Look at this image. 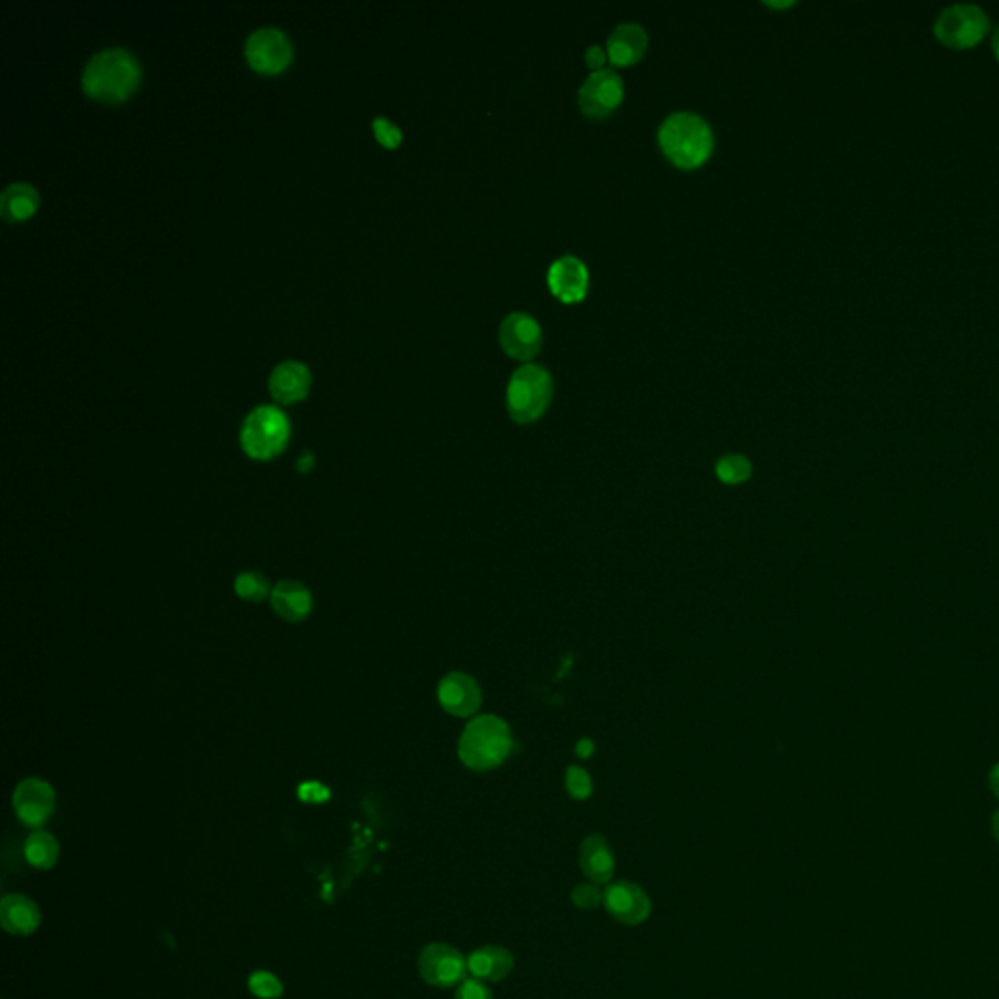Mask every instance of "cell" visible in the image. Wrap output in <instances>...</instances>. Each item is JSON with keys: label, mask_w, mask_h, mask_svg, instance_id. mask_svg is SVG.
<instances>
[{"label": "cell", "mask_w": 999, "mask_h": 999, "mask_svg": "<svg viewBox=\"0 0 999 999\" xmlns=\"http://www.w3.org/2000/svg\"><path fill=\"white\" fill-rule=\"evenodd\" d=\"M40 204V196L32 184H10L0 196V214L9 221H22L32 216Z\"/></svg>", "instance_id": "44dd1931"}, {"label": "cell", "mask_w": 999, "mask_h": 999, "mask_svg": "<svg viewBox=\"0 0 999 999\" xmlns=\"http://www.w3.org/2000/svg\"><path fill=\"white\" fill-rule=\"evenodd\" d=\"M373 132L377 135V139L387 147H398L403 141V132L393 122H388L387 117H375Z\"/></svg>", "instance_id": "83f0119b"}, {"label": "cell", "mask_w": 999, "mask_h": 999, "mask_svg": "<svg viewBox=\"0 0 999 999\" xmlns=\"http://www.w3.org/2000/svg\"><path fill=\"white\" fill-rule=\"evenodd\" d=\"M418 970L424 982L436 988H454L467 980V958L446 943H431L418 957Z\"/></svg>", "instance_id": "52a82bcc"}, {"label": "cell", "mask_w": 999, "mask_h": 999, "mask_svg": "<svg viewBox=\"0 0 999 999\" xmlns=\"http://www.w3.org/2000/svg\"><path fill=\"white\" fill-rule=\"evenodd\" d=\"M547 281H549V290H551L554 298L562 301V303L574 305V303L584 301V298L587 295L590 272H587L586 264L580 258L562 257L559 260H554L551 268H549Z\"/></svg>", "instance_id": "4fadbf2b"}, {"label": "cell", "mask_w": 999, "mask_h": 999, "mask_svg": "<svg viewBox=\"0 0 999 999\" xmlns=\"http://www.w3.org/2000/svg\"><path fill=\"white\" fill-rule=\"evenodd\" d=\"M137 59L124 48H108L94 53L84 66L83 86L92 98L119 102L139 83Z\"/></svg>", "instance_id": "3957f363"}, {"label": "cell", "mask_w": 999, "mask_h": 999, "mask_svg": "<svg viewBox=\"0 0 999 999\" xmlns=\"http://www.w3.org/2000/svg\"><path fill=\"white\" fill-rule=\"evenodd\" d=\"M513 955L504 947L498 945H487L480 949L472 950L467 958V968L471 978L482 980V982H500L510 976L513 970Z\"/></svg>", "instance_id": "e0dca14e"}, {"label": "cell", "mask_w": 999, "mask_h": 999, "mask_svg": "<svg viewBox=\"0 0 999 999\" xmlns=\"http://www.w3.org/2000/svg\"><path fill=\"white\" fill-rule=\"evenodd\" d=\"M595 746L590 738H582L579 743H576V753H579V758L582 760H587V758H592V753H594Z\"/></svg>", "instance_id": "1f68e13d"}, {"label": "cell", "mask_w": 999, "mask_h": 999, "mask_svg": "<svg viewBox=\"0 0 999 999\" xmlns=\"http://www.w3.org/2000/svg\"><path fill=\"white\" fill-rule=\"evenodd\" d=\"M623 96H625V86H623L621 76L613 69H603V71L587 76L584 84L580 86V110L587 117L602 119V117L612 116L613 112L620 108Z\"/></svg>", "instance_id": "ba28073f"}, {"label": "cell", "mask_w": 999, "mask_h": 999, "mask_svg": "<svg viewBox=\"0 0 999 999\" xmlns=\"http://www.w3.org/2000/svg\"><path fill=\"white\" fill-rule=\"evenodd\" d=\"M990 32V17L986 10L970 2L950 4L935 18V38L950 50H968Z\"/></svg>", "instance_id": "8992f818"}, {"label": "cell", "mask_w": 999, "mask_h": 999, "mask_svg": "<svg viewBox=\"0 0 999 999\" xmlns=\"http://www.w3.org/2000/svg\"><path fill=\"white\" fill-rule=\"evenodd\" d=\"M309 385H311L309 367L301 362H293V360L275 365V370L270 375V391H272L273 398L285 405L298 403L305 397Z\"/></svg>", "instance_id": "ac0fdd59"}, {"label": "cell", "mask_w": 999, "mask_h": 999, "mask_svg": "<svg viewBox=\"0 0 999 999\" xmlns=\"http://www.w3.org/2000/svg\"><path fill=\"white\" fill-rule=\"evenodd\" d=\"M513 746L512 730L504 719L480 715L462 730L457 753L465 768L482 773L500 768L512 756Z\"/></svg>", "instance_id": "7a4b0ae2"}, {"label": "cell", "mask_w": 999, "mask_h": 999, "mask_svg": "<svg viewBox=\"0 0 999 999\" xmlns=\"http://www.w3.org/2000/svg\"><path fill=\"white\" fill-rule=\"evenodd\" d=\"M25 860L38 868H51L59 860V843L48 832H33L25 840Z\"/></svg>", "instance_id": "7402d4cb"}, {"label": "cell", "mask_w": 999, "mask_h": 999, "mask_svg": "<svg viewBox=\"0 0 999 999\" xmlns=\"http://www.w3.org/2000/svg\"><path fill=\"white\" fill-rule=\"evenodd\" d=\"M586 65L592 73H597V71H603L605 69V63L610 61L607 58V51H603L600 45H592V48H587L586 55Z\"/></svg>", "instance_id": "4dcf8cb0"}, {"label": "cell", "mask_w": 999, "mask_h": 999, "mask_svg": "<svg viewBox=\"0 0 999 999\" xmlns=\"http://www.w3.org/2000/svg\"><path fill=\"white\" fill-rule=\"evenodd\" d=\"M543 331L528 313H512L500 324V346L518 362H531L541 352Z\"/></svg>", "instance_id": "30bf717a"}, {"label": "cell", "mask_w": 999, "mask_h": 999, "mask_svg": "<svg viewBox=\"0 0 999 999\" xmlns=\"http://www.w3.org/2000/svg\"><path fill=\"white\" fill-rule=\"evenodd\" d=\"M988 781H990L991 793H993L996 799H999V763H996V766L991 768Z\"/></svg>", "instance_id": "d6a6232c"}, {"label": "cell", "mask_w": 999, "mask_h": 999, "mask_svg": "<svg viewBox=\"0 0 999 999\" xmlns=\"http://www.w3.org/2000/svg\"><path fill=\"white\" fill-rule=\"evenodd\" d=\"M991 50H993V55L999 61V25L993 30V35H991Z\"/></svg>", "instance_id": "836d02e7"}, {"label": "cell", "mask_w": 999, "mask_h": 999, "mask_svg": "<svg viewBox=\"0 0 999 999\" xmlns=\"http://www.w3.org/2000/svg\"><path fill=\"white\" fill-rule=\"evenodd\" d=\"M580 868L590 883H612L615 875V855L612 845L600 834L587 835L580 843Z\"/></svg>", "instance_id": "2e32d148"}, {"label": "cell", "mask_w": 999, "mask_h": 999, "mask_svg": "<svg viewBox=\"0 0 999 999\" xmlns=\"http://www.w3.org/2000/svg\"><path fill=\"white\" fill-rule=\"evenodd\" d=\"M55 809L53 787L43 779H25L14 791V810L25 826L42 828Z\"/></svg>", "instance_id": "5bb4252c"}, {"label": "cell", "mask_w": 999, "mask_h": 999, "mask_svg": "<svg viewBox=\"0 0 999 999\" xmlns=\"http://www.w3.org/2000/svg\"><path fill=\"white\" fill-rule=\"evenodd\" d=\"M438 701L449 715L469 719L480 710L482 691L475 677L465 672H451L439 681Z\"/></svg>", "instance_id": "7c38bea8"}, {"label": "cell", "mask_w": 999, "mask_h": 999, "mask_svg": "<svg viewBox=\"0 0 999 999\" xmlns=\"http://www.w3.org/2000/svg\"><path fill=\"white\" fill-rule=\"evenodd\" d=\"M603 906L610 912L613 919L625 925L645 924L653 912L651 896L643 891V886L631 883V881H617V883L610 884L605 888Z\"/></svg>", "instance_id": "8fae6325"}, {"label": "cell", "mask_w": 999, "mask_h": 999, "mask_svg": "<svg viewBox=\"0 0 999 999\" xmlns=\"http://www.w3.org/2000/svg\"><path fill=\"white\" fill-rule=\"evenodd\" d=\"M766 4L771 7V9H787V7H793V2H781V4H779V2H766Z\"/></svg>", "instance_id": "d590c367"}, {"label": "cell", "mask_w": 999, "mask_h": 999, "mask_svg": "<svg viewBox=\"0 0 999 999\" xmlns=\"http://www.w3.org/2000/svg\"><path fill=\"white\" fill-rule=\"evenodd\" d=\"M658 145L672 165L681 170H695L709 160L715 137L710 125L701 116L676 112L660 125Z\"/></svg>", "instance_id": "6da1fadb"}, {"label": "cell", "mask_w": 999, "mask_h": 999, "mask_svg": "<svg viewBox=\"0 0 999 999\" xmlns=\"http://www.w3.org/2000/svg\"><path fill=\"white\" fill-rule=\"evenodd\" d=\"M270 603H272L273 612L278 613L281 620L298 623V621L305 620L313 610V595L301 582L283 580L272 587Z\"/></svg>", "instance_id": "d6986e66"}, {"label": "cell", "mask_w": 999, "mask_h": 999, "mask_svg": "<svg viewBox=\"0 0 999 999\" xmlns=\"http://www.w3.org/2000/svg\"><path fill=\"white\" fill-rule=\"evenodd\" d=\"M235 592L247 602H264L272 594L270 582L260 572H242L235 580Z\"/></svg>", "instance_id": "cb8c5ba5"}, {"label": "cell", "mask_w": 999, "mask_h": 999, "mask_svg": "<svg viewBox=\"0 0 999 999\" xmlns=\"http://www.w3.org/2000/svg\"><path fill=\"white\" fill-rule=\"evenodd\" d=\"M290 38L278 28H260L247 40V59L250 65L262 73H278L290 65Z\"/></svg>", "instance_id": "9c48e42d"}, {"label": "cell", "mask_w": 999, "mask_h": 999, "mask_svg": "<svg viewBox=\"0 0 999 999\" xmlns=\"http://www.w3.org/2000/svg\"><path fill=\"white\" fill-rule=\"evenodd\" d=\"M290 439V420L275 406H258L248 414L240 430V444L252 459L268 461L283 451Z\"/></svg>", "instance_id": "5b68a950"}, {"label": "cell", "mask_w": 999, "mask_h": 999, "mask_svg": "<svg viewBox=\"0 0 999 999\" xmlns=\"http://www.w3.org/2000/svg\"><path fill=\"white\" fill-rule=\"evenodd\" d=\"M564 787H566V793L574 799V801H587L592 793H594V781H592V777L587 773L586 769L580 768V766H570L566 769V773H564Z\"/></svg>", "instance_id": "d4e9b609"}, {"label": "cell", "mask_w": 999, "mask_h": 999, "mask_svg": "<svg viewBox=\"0 0 999 999\" xmlns=\"http://www.w3.org/2000/svg\"><path fill=\"white\" fill-rule=\"evenodd\" d=\"M40 922H42L40 908L30 898L10 894L0 902V924L9 934L28 937L40 927Z\"/></svg>", "instance_id": "ffe728a7"}, {"label": "cell", "mask_w": 999, "mask_h": 999, "mask_svg": "<svg viewBox=\"0 0 999 999\" xmlns=\"http://www.w3.org/2000/svg\"><path fill=\"white\" fill-rule=\"evenodd\" d=\"M455 999H495L492 990L488 988L487 982L477 980V978H467L457 986Z\"/></svg>", "instance_id": "f1b7e54d"}, {"label": "cell", "mask_w": 999, "mask_h": 999, "mask_svg": "<svg viewBox=\"0 0 999 999\" xmlns=\"http://www.w3.org/2000/svg\"><path fill=\"white\" fill-rule=\"evenodd\" d=\"M553 377L545 367L525 364L513 373L508 383L506 406L516 424H533L538 422L553 400Z\"/></svg>", "instance_id": "277c9868"}, {"label": "cell", "mask_w": 999, "mask_h": 999, "mask_svg": "<svg viewBox=\"0 0 999 999\" xmlns=\"http://www.w3.org/2000/svg\"><path fill=\"white\" fill-rule=\"evenodd\" d=\"M248 988L260 999H278L283 993V984L278 976L258 970L248 978Z\"/></svg>", "instance_id": "484cf974"}, {"label": "cell", "mask_w": 999, "mask_h": 999, "mask_svg": "<svg viewBox=\"0 0 999 999\" xmlns=\"http://www.w3.org/2000/svg\"><path fill=\"white\" fill-rule=\"evenodd\" d=\"M991 832H993V837H996V842L999 843V810L991 818Z\"/></svg>", "instance_id": "e575fe53"}, {"label": "cell", "mask_w": 999, "mask_h": 999, "mask_svg": "<svg viewBox=\"0 0 999 999\" xmlns=\"http://www.w3.org/2000/svg\"><path fill=\"white\" fill-rule=\"evenodd\" d=\"M752 461L746 455L730 454L720 457L715 465V475L717 479L727 485V487H738L752 479Z\"/></svg>", "instance_id": "603a6c76"}, {"label": "cell", "mask_w": 999, "mask_h": 999, "mask_svg": "<svg viewBox=\"0 0 999 999\" xmlns=\"http://www.w3.org/2000/svg\"><path fill=\"white\" fill-rule=\"evenodd\" d=\"M299 797L305 802H323L331 797V793L324 789L323 784L305 783L301 784Z\"/></svg>", "instance_id": "f546056e"}, {"label": "cell", "mask_w": 999, "mask_h": 999, "mask_svg": "<svg viewBox=\"0 0 999 999\" xmlns=\"http://www.w3.org/2000/svg\"><path fill=\"white\" fill-rule=\"evenodd\" d=\"M648 50V33L635 22L620 24L607 38V58L615 66L635 65Z\"/></svg>", "instance_id": "9a60e30c"}, {"label": "cell", "mask_w": 999, "mask_h": 999, "mask_svg": "<svg viewBox=\"0 0 999 999\" xmlns=\"http://www.w3.org/2000/svg\"><path fill=\"white\" fill-rule=\"evenodd\" d=\"M603 898H605V891H602V886L595 883L579 884V886H574V891L570 894L572 904L576 908L582 909V912H592V909L600 908V906H603Z\"/></svg>", "instance_id": "4316f807"}]
</instances>
